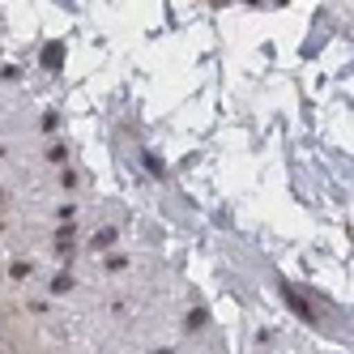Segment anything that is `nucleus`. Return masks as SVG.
I'll list each match as a JSON object with an SVG mask.
<instances>
[{
  "instance_id": "obj_3",
  "label": "nucleus",
  "mask_w": 354,
  "mask_h": 354,
  "mask_svg": "<svg viewBox=\"0 0 354 354\" xmlns=\"http://www.w3.org/2000/svg\"><path fill=\"white\" fill-rule=\"evenodd\" d=\"M111 243H115V231H111V226H107V231H98V235H94V248H103V252H107Z\"/></svg>"
},
{
  "instance_id": "obj_2",
  "label": "nucleus",
  "mask_w": 354,
  "mask_h": 354,
  "mask_svg": "<svg viewBox=\"0 0 354 354\" xmlns=\"http://www.w3.org/2000/svg\"><path fill=\"white\" fill-rule=\"evenodd\" d=\"M60 60H64V47H60V43H52V47L43 52V64H47V68H60Z\"/></svg>"
},
{
  "instance_id": "obj_5",
  "label": "nucleus",
  "mask_w": 354,
  "mask_h": 354,
  "mask_svg": "<svg viewBox=\"0 0 354 354\" xmlns=\"http://www.w3.org/2000/svg\"><path fill=\"white\" fill-rule=\"evenodd\" d=\"M141 162H145V167H149V171H154V175H162V162H158V158H154V154H141Z\"/></svg>"
},
{
  "instance_id": "obj_4",
  "label": "nucleus",
  "mask_w": 354,
  "mask_h": 354,
  "mask_svg": "<svg viewBox=\"0 0 354 354\" xmlns=\"http://www.w3.org/2000/svg\"><path fill=\"white\" fill-rule=\"evenodd\" d=\"M68 286H73V277H68V273H60V277H56V282H52V290H56V295H64Z\"/></svg>"
},
{
  "instance_id": "obj_1",
  "label": "nucleus",
  "mask_w": 354,
  "mask_h": 354,
  "mask_svg": "<svg viewBox=\"0 0 354 354\" xmlns=\"http://www.w3.org/2000/svg\"><path fill=\"white\" fill-rule=\"evenodd\" d=\"M277 295H282V299L290 303V312H295L299 320H316V312L308 308V303H303V295H299V290H295L290 282H277Z\"/></svg>"
}]
</instances>
